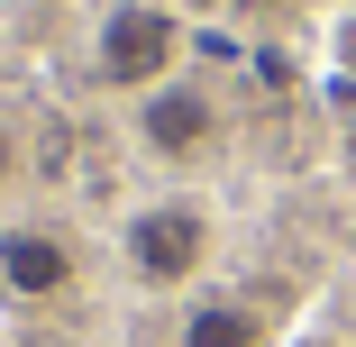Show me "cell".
Segmentation results:
<instances>
[{"instance_id": "cell-1", "label": "cell", "mask_w": 356, "mask_h": 347, "mask_svg": "<svg viewBox=\"0 0 356 347\" xmlns=\"http://www.w3.org/2000/svg\"><path fill=\"white\" fill-rule=\"evenodd\" d=\"M174 55H183V19L165 0H119V10H101V28H92V74L110 92L174 83Z\"/></svg>"}, {"instance_id": "cell-2", "label": "cell", "mask_w": 356, "mask_h": 347, "mask_svg": "<svg viewBox=\"0 0 356 347\" xmlns=\"http://www.w3.org/2000/svg\"><path fill=\"white\" fill-rule=\"evenodd\" d=\"M119 265L137 274L147 293H174L210 265V211L201 201H147V211H128L119 229Z\"/></svg>"}, {"instance_id": "cell-3", "label": "cell", "mask_w": 356, "mask_h": 347, "mask_svg": "<svg viewBox=\"0 0 356 347\" xmlns=\"http://www.w3.org/2000/svg\"><path fill=\"white\" fill-rule=\"evenodd\" d=\"M137 147H147L156 165H192V156H210L220 147V101H210L201 83H156V92H137Z\"/></svg>"}, {"instance_id": "cell-4", "label": "cell", "mask_w": 356, "mask_h": 347, "mask_svg": "<svg viewBox=\"0 0 356 347\" xmlns=\"http://www.w3.org/2000/svg\"><path fill=\"white\" fill-rule=\"evenodd\" d=\"M55 293H74V247L37 220L0 229V302H55Z\"/></svg>"}, {"instance_id": "cell-5", "label": "cell", "mask_w": 356, "mask_h": 347, "mask_svg": "<svg viewBox=\"0 0 356 347\" xmlns=\"http://www.w3.org/2000/svg\"><path fill=\"white\" fill-rule=\"evenodd\" d=\"M183 347H274L265 338V311H247V302H201L192 320H183Z\"/></svg>"}]
</instances>
